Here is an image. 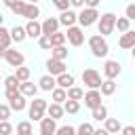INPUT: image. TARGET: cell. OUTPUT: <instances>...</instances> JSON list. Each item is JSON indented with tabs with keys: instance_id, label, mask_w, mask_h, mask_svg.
<instances>
[{
	"instance_id": "1",
	"label": "cell",
	"mask_w": 135,
	"mask_h": 135,
	"mask_svg": "<svg viewBox=\"0 0 135 135\" xmlns=\"http://www.w3.org/2000/svg\"><path fill=\"white\" fill-rule=\"evenodd\" d=\"M89 49H91V53H93L95 57H99V59L110 53V46H108V42H105V36H101V34H95V36L89 38Z\"/></svg>"
},
{
	"instance_id": "2",
	"label": "cell",
	"mask_w": 135,
	"mask_h": 135,
	"mask_svg": "<svg viewBox=\"0 0 135 135\" xmlns=\"http://www.w3.org/2000/svg\"><path fill=\"white\" fill-rule=\"evenodd\" d=\"M97 19H99L97 8H86V6H82V11L76 13V21L80 23V27H91Z\"/></svg>"
},
{
	"instance_id": "3",
	"label": "cell",
	"mask_w": 135,
	"mask_h": 135,
	"mask_svg": "<svg viewBox=\"0 0 135 135\" xmlns=\"http://www.w3.org/2000/svg\"><path fill=\"white\" fill-rule=\"evenodd\" d=\"M114 21H116V15L114 13H105V15H99L97 19V30L101 36H110L114 32Z\"/></svg>"
},
{
	"instance_id": "4",
	"label": "cell",
	"mask_w": 135,
	"mask_h": 135,
	"mask_svg": "<svg viewBox=\"0 0 135 135\" xmlns=\"http://www.w3.org/2000/svg\"><path fill=\"white\" fill-rule=\"evenodd\" d=\"M46 99H40V97H34V101L30 103V120H34V122H38L42 116H44V112H46Z\"/></svg>"
},
{
	"instance_id": "5",
	"label": "cell",
	"mask_w": 135,
	"mask_h": 135,
	"mask_svg": "<svg viewBox=\"0 0 135 135\" xmlns=\"http://www.w3.org/2000/svg\"><path fill=\"white\" fill-rule=\"evenodd\" d=\"M82 84H86L89 89H99L101 84V74L95 70V68H86L82 72Z\"/></svg>"
},
{
	"instance_id": "6",
	"label": "cell",
	"mask_w": 135,
	"mask_h": 135,
	"mask_svg": "<svg viewBox=\"0 0 135 135\" xmlns=\"http://www.w3.org/2000/svg\"><path fill=\"white\" fill-rule=\"evenodd\" d=\"M65 40H68L72 46H80V44L84 42V32H82V27H78V25H70L68 32H65Z\"/></svg>"
},
{
	"instance_id": "7",
	"label": "cell",
	"mask_w": 135,
	"mask_h": 135,
	"mask_svg": "<svg viewBox=\"0 0 135 135\" xmlns=\"http://www.w3.org/2000/svg\"><path fill=\"white\" fill-rule=\"evenodd\" d=\"M4 59H6V63H8L11 68H19V65H23V61H25L23 53H19L17 49H11V46L4 51Z\"/></svg>"
},
{
	"instance_id": "8",
	"label": "cell",
	"mask_w": 135,
	"mask_h": 135,
	"mask_svg": "<svg viewBox=\"0 0 135 135\" xmlns=\"http://www.w3.org/2000/svg\"><path fill=\"white\" fill-rule=\"evenodd\" d=\"M101 93H99V89H89L84 95H82V99H84V105L89 108V110H93V108H97V105H101Z\"/></svg>"
},
{
	"instance_id": "9",
	"label": "cell",
	"mask_w": 135,
	"mask_h": 135,
	"mask_svg": "<svg viewBox=\"0 0 135 135\" xmlns=\"http://www.w3.org/2000/svg\"><path fill=\"white\" fill-rule=\"evenodd\" d=\"M118 74H120V63L114 61V59H108L103 63V76L110 78V80H114V78H118Z\"/></svg>"
},
{
	"instance_id": "10",
	"label": "cell",
	"mask_w": 135,
	"mask_h": 135,
	"mask_svg": "<svg viewBox=\"0 0 135 135\" xmlns=\"http://www.w3.org/2000/svg\"><path fill=\"white\" fill-rule=\"evenodd\" d=\"M40 122V135H55V131H57V120H53V118H40L38 120Z\"/></svg>"
},
{
	"instance_id": "11",
	"label": "cell",
	"mask_w": 135,
	"mask_h": 135,
	"mask_svg": "<svg viewBox=\"0 0 135 135\" xmlns=\"http://www.w3.org/2000/svg\"><path fill=\"white\" fill-rule=\"evenodd\" d=\"M23 30H25V36L27 38H38V36H42V30H40V23L36 21V19H30L25 25H23Z\"/></svg>"
},
{
	"instance_id": "12",
	"label": "cell",
	"mask_w": 135,
	"mask_h": 135,
	"mask_svg": "<svg viewBox=\"0 0 135 135\" xmlns=\"http://www.w3.org/2000/svg\"><path fill=\"white\" fill-rule=\"evenodd\" d=\"M57 21H59V25H65V27L76 25V13H74L72 8H65V11H61V15L57 17Z\"/></svg>"
},
{
	"instance_id": "13",
	"label": "cell",
	"mask_w": 135,
	"mask_h": 135,
	"mask_svg": "<svg viewBox=\"0 0 135 135\" xmlns=\"http://www.w3.org/2000/svg\"><path fill=\"white\" fill-rule=\"evenodd\" d=\"M40 30H42L44 36H51L53 32H57V30H59V21H57V17H49V19H44V21L40 23Z\"/></svg>"
},
{
	"instance_id": "14",
	"label": "cell",
	"mask_w": 135,
	"mask_h": 135,
	"mask_svg": "<svg viewBox=\"0 0 135 135\" xmlns=\"http://www.w3.org/2000/svg\"><path fill=\"white\" fill-rule=\"evenodd\" d=\"M118 46L124 49V51L133 49V46H135V32H131V30L122 32V36H120V40H118Z\"/></svg>"
},
{
	"instance_id": "15",
	"label": "cell",
	"mask_w": 135,
	"mask_h": 135,
	"mask_svg": "<svg viewBox=\"0 0 135 135\" xmlns=\"http://www.w3.org/2000/svg\"><path fill=\"white\" fill-rule=\"evenodd\" d=\"M46 70H49L51 76H59L61 72H65V63H63L61 59H53V57H51V59L46 61Z\"/></svg>"
},
{
	"instance_id": "16",
	"label": "cell",
	"mask_w": 135,
	"mask_h": 135,
	"mask_svg": "<svg viewBox=\"0 0 135 135\" xmlns=\"http://www.w3.org/2000/svg\"><path fill=\"white\" fill-rule=\"evenodd\" d=\"M19 93H21L23 97H36V93H38V84L30 82V80H23V82H19Z\"/></svg>"
},
{
	"instance_id": "17",
	"label": "cell",
	"mask_w": 135,
	"mask_h": 135,
	"mask_svg": "<svg viewBox=\"0 0 135 135\" xmlns=\"http://www.w3.org/2000/svg\"><path fill=\"white\" fill-rule=\"evenodd\" d=\"M55 86H57V82H55V76H51V74H44V76L38 80V89H42V91H46V93H51Z\"/></svg>"
},
{
	"instance_id": "18",
	"label": "cell",
	"mask_w": 135,
	"mask_h": 135,
	"mask_svg": "<svg viewBox=\"0 0 135 135\" xmlns=\"http://www.w3.org/2000/svg\"><path fill=\"white\" fill-rule=\"evenodd\" d=\"M46 114H49V118H53V120H59V118H63V105L61 103H51V105H46Z\"/></svg>"
},
{
	"instance_id": "19",
	"label": "cell",
	"mask_w": 135,
	"mask_h": 135,
	"mask_svg": "<svg viewBox=\"0 0 135 135\" xmlns=\"http://www.w3.org/2000/svg\"><path fill=\"white\" fill-rule=\"evenodd\" d=\"M55 82H57V86H61V89H70V86L74 84V76L68 74V72H61L59 76H55Z\"/></svg>"
},
{
	"instance_id": "20",
	"label": "cell",
	"mask_w": 135,
	"mask_h": 135,
	"mask_svg": "<svg viewBox=\"0 0 135 135\" xmlns=\"http://www.w3.org/2000/svg\"><path fill=\"white\" fill-rule=\"evenodd\" d=\"M99 93H101V95H105V97L114 95V93H116V82H114V80H110V78L101 80V84H99Z\"/></svg>"
},
{
	"instance_id": "21",
	"label": "cell",
	"mask_w": 135,
	"mask_h": 135,
	"mask_svg": "<svg viewBox=\"0 0 135 135\" xmlns=\"http://www.w3.org/2000/svg\"><path fill=\"white\" fill-rule=\"evenodd\" d=\"M8 34H11V42H17V44H21L27 36H25V30L21 27V25H15L13 30H8Z\"/></svg>"
},
{
	"instance_id": "22",
	"label": "cell",
	"mask_w": 135,
	"mask_h": 135,
	"mask_svg": "<svg viewBox=\"0 0 135 135\" xmlns=\"http://www.w3.org/2000/svg\"><path fill=\"white\" fill-rule=\"evenodd\" d=\"M82 95H84V91L80 89V86H70V89H65V99H74V101H80L82 99Z\"/></svg>"
},
{
	"instance_id": "23",
	"label": "cell",
	"mask_w": 135,
	"mask_h": 135,
	"mask_svg": "<svg viewBox=\"0 0 135 135\" xmlns=\"http://www.w3.org/2000/svg\"><path fill=\"white\" fill-rule=\"evenodd\" d=\"M40 15V8H38V4H32V2H27L25 4V11H23V17L30 21V19H36Z\"/></svg>"
},
{
	"instance_id": "24",
	"label": "cell",
	"mask_w": 135,
	"mask_h": 135,
	"mask_svg": "<svg viewBox=\"0 0 135 135\" xmlns=\"http://www.w3.org/2000/svg\"><path fill=\"white\" fill-rule=\"evenodd\" d=\"M51 57H53V59H61V61H65V59H68V49H65L63 44H59V46H51Z\"/></svg>"
},
{
	"instance_id": "25",
	"label": "cell",
	"mask_w": 135,
	"mask_h": 135,
	"mask_svg": "<svg viewBox=\"0 0 135 135\" xmlns=\"http://www.w3.org/2000/svg\"><path fill=\"white\" fill-rule=\"evenodd\" d=\"M63 112H65V114H78V112H80V101L65 99V101H63Z\"/></svg>"
},
{
	"instance_id": "26",
	"label": "cell",
	"mask_w": 135,
	"mask_h": 135,
	"mask_svg": "<svg viewBox=\"0 0 135 135\" xmlns=\"http://www.w3.org/2000/svg\"><path fill=\"white\" fill-rule=\"evenodd\" d=\"M103 122H105V127H103V129H105L108 133H118V131L122 129V124H120V120H118V118H105Z\"/></svg>"
},
{
	"instance_id": "27",
	"label": "cell",
	"mask_w": 135,
	"mask_h": 135,
	"mask_svg": "<svg viewBox=\"0 0 135 135\" xmlns=\"http://www.w3.org/2000/svg\"><path fill=\"white\" fill-rule=\"evenodd\" d=\"M8 108L11 110H15V112H21V110H25V97L19 93L15 99H11V103H8Z\"/></svg>"
},
{
	"instance_id": "28",
	"label": "cell",
	"mask_w": 135,
	"mask_h": 135,
	"mask_svg": "<svg viewBox=\"0 0 135 135\" xmlns=\"http://www.w3.org/2000/svg\"><path fill=\"white\" fill-rule=\"evenodd\" d=\"M91 112H93V114H91V116H93V120H99V122H101V120H105V118H108V108H105L103 103H101V105H97V108H93Z\"/></svg>"
},
{
	"instance_id": "29",
	"label": "cell",
	"mask_w": 135,
	"mask_h": 135,
	"mask_svg": "<svg viewBox=\"0 0 135 135\" xmlns=\"http://www.w3.org/2000/svg\"><path fill=\"white\" fill-rule=\"evenodd\" d=\"M17 135H34V133H32V122H30V120L17 122Z\"/></svg>"
},
{
	"instance_id": "30",
	"label": "cell",
	"mask_w": 135,
	"mask_h": 135,
	"mask_svg": "<svg viewBox=\"0 0 135 135\" xmlns=\"http://www.w3.org/2000/svg\"><path fill=\"white\" fill-rule=\"evenodd\" d=\"M49 40H51V46H59V44L65 42V34L57 30V32H53V34L49 36Z\"/></svg>"
},
{
	"instance_id": "31",
	"label": "cell",
	"mask_w": 135,
	"mask_h": 135,
	"mask_svg": "<svg viewBox=\"0 0 135 135\" xmlns=\"http://www.w3.org/2000/svg\"><path fill=\"white\" fill-rule=\"evenodd\" d=\"M30 74H32V70H30V68H25V65H19V68L15 70V76H17V80H19V82L30 80Z\"/></svg>"
},
{
	"instance_id": "32",
	"label": "cell",
	"mask_w": 135,
	"mask_h": 135,
	"mask_svg": "<svg viewBox=\"0 0 135 135\" xmlns=\"http://www.w3.org/2000/svg\"><path fill=\"white\" fill-rule=\"evenodd\" d=\"M51 97H53V101H55V103H63V101H65V89L55 86V89L51 91Z\"/></svg>"
},
{
	"instance_id": "33",
	"label": "cell",
	"mask_w": 135,
	"mask_h": 135,
	"mask_svg": "<svg viewBox=\"0 0 135 135\" xmlns=\"http://www.w3.org/2000/svg\"><path fill=\"white\" fill-rule=\"evenodd\" d=\"M0 46H4V49L11 46V34L4 25H0Z\"/></svg>"
},
{
	"instance_id": "34",
	"label": "cell",
	"mask_w": 135,
	"mask_h": 135,
	"mask_svg": "<svg viewBox=\"0 0 135 135\" xmlns=\"http://www.w3.org/2000/svg\"><path fill=\"white\" fill-rule=\"evenodd\" d=\"M25 4H27V2H23V0H15V2H13V4L8 6V8H11V11L15 13V15H19V17H23V11H25Z\"/></svg>"
},
{
	"instance_id": "35",
	"label": "cell",
	"mask_w": 135,
	"mask_h": 135,
	"mask_svg": "<svg viewBox=\"0 0 135 135\" xmlns=\"http://www.w3.org/2000/svg\"><path fill=\"white\" fill-rule=\"evenodd\" d=\"M129 25H131V21L127 17H116V21H114V27H118V32H127Z\"/></svg>"
},
{
	"instance_id": "36",
	"label": "cell",
	"mask_w": 135,
	"mask_h": 135,
	"mask_svg": "<svg viewBox=\"0 0 135 135\" xmlns=\"http://www.w3.org/2000/svg\"><path fill=\"white\" fill-rule=\"evenodd\" d=\"M74 135H93V124H91V122H82V124L76 129Z\"/></svg>"
},
{
	"instance_id": "37",
	"label": "cell",
	"mask_w": 135,
	"mask_h": 135,
	"mask_svg": "<svg viewBox=\"0 0 135 135\" xmlns=\"http://www.w3.org/2000/svg\"><path fill=\"white\" fill-rule=\"evenodd\" d=\"M4 86H6V89H19L17 76H15V74H13V76H6V78H4Z\"/></svg>"
},
{
	"instance_id": "38",
	"label": "cell",
	"mask_w": 135,
	"mask_h": 135,
	"mask_svg": "<svg viewBox=\"0 0 135 135\" xmlns=\"http://www.w3.org/2000/svg\"><path fill=\"white\" fill-rule=\"evenodd\" d=\"M74 133H76V129H74V127H70V124L57 127V131H55V135H74Z\"/></svg>"
},
{
	"instance_id": "39",
	"label": "cell",
	"mask_w": 135,
	"mask_h": 135,
	"mask_svg": "<svg viewBox=\"0 0 135 135\" xmlns=\"http://www.w3.org/2000/svg\"><path fill=\"white\" fill-rule=\"evenodd\" d=\"M13 133V124L8 120H0V135H11Z\"/></svg>"
},
{
	"instance_id": "40",
	"label": "cell",
	"mask_w": 135,
	"mask_h": 135,
	"mask_svg": "<svg viewBox=\"0 0 135 135\" xmlns=\"http://www.w3.org/2000/svg\"><path fill=\"white\" fill-rule=\"evenodd\" d=\"M11 112H13V110H11L6 103H0V120H8V118H11Z\"/></svg>"
},
{
	"instance_id": "41",
	"label": "cell",
	"mask_w": 135,
	"mask_h": 135,
	"mask_svg": "<svg viewBox=\"0 0 135 135\" xmlns=\"http://www.w3.org/2000/svg\"><path fill=\"white\" fill-rule=\"evenodd\" d=\"M36 40H38V46H40V49H51V40H49V36L42 34V36H38Z\"/></svg>"
},
{
	"instance_id": "42",
	"label": "cell",
	"mask_w": 135,
	"mask_h": 135,
	"mask_svg": "<svg viewBox=\"0 0 135 135\" xmlns=\"http://www.w3.org/2000/svg\"><path fill=\"white\" fill-rule=\"evenodd\" d=\"M53 6L59 11H65V8H70V0H53Z\"/></svg>"
},
{
	"instance_id": "43",
	"label": "cell",
	"mask_w": 135,
	"mask_h": 135,
	"mask_svg": "<svg viewBox=\"0 0 135 135\" xmlns=\"http://www.w3.org/2000/svg\"><path fill=\"white\" fill-rule=\"evenodd\" d=\"M127 19H129V21L135 19V4H129V6H127Z\"/></svg>"
},
{
	"instance_id": "44",
	"label": "cell",
	"mask_w": 135,
	"mask_h": 135,
	"mask_svg": "<svg viewBox=\"0 0 135 135\" xmlns=\"http://www.w3.org/2000/svg\"><path fill=\"white\" fill-rule=\"evenodd\" d=\"M4 95H6V99L11 101V99H15V97L19 95V89H6V93H4Z\"/></svg>"
},
{
	"instance_id": "45",
	"label": "cell",
	"mask_w": 135,
	"mask_h": 135,
	"mask_svg": "<svg viewBox=\"0 0 135 135\" xmlns=\"http://www.w3.org/2000/svg\"><path fill=\"white\" fill-rule=\"evenodd\" d=\"M120 133H122V135H135V127H131V124H129V127H122Z\"/></svg>"
},
{
	"instance_id": "46",
	"label": "cell",
	"mask_w": 135,
	"mask_h": 135,
	"mask_svg": "<svg viewBox=\"0 0 135 135\" xmlns=\"http://www.w3.org/2000/svg\"><path fill=\"white\" fill-rule=\"evenodd\" d=\"M99 2H101V0H84V6H86V8H97Z\"/></svg>"
},
{
	"instance_id": "47",
	"label": "cell",
	"mask_w": 135,
	"mask_h": 135,
	"mask_svg": "<svg viewBox=\"0 0 135 135\" xmlns=\"http://www.w3.org/2000/svg\"><path fill=\"white\" fill-rule=\"evenodd\" d=\"M70 6H74V8H82V6H84V0H70Z\"/></svg>"
},
{
	"instance_id": "48",
	"label": "cell",
	"mask_w": 135,
	"mask_h": 135,
	"mask_svg": "<svg viewBox=\"0 0 135 135\" xmlns=\"http://www.w3.org/2000/svg\"><path fill=\"white\" fill-rule=\"evenodd\" d=\"M93 135H110L105 129H93Z\"/></svg>"
},
{
	"instance_id": "49",
	"label": "cell",
	"mask_w": 135,
	"mask_h": 135,
	"mask_svg": "<svg viewBox=\"0 0 135 135\" xmlns=\"http://www.w3.org/2000/svg\"><path fill=\"white\" fill-rule=\"evenodd\" d=\"M4 51H6V49H4V46H0V59H4Z\"/></svg>"
},
{
	"instance_id": "50",
	"label": "cell",
	"mask_w": 135,
	"mask_h": 135,
	"mask_svg": "<svg viewBox=\"0 0 135 135\" xmlns=\"http://www.w3.org/2000/svg\"><path fill=\"white\" fill-rule=\"evenodd\" d=\"M13 2H15V0H4V4H6V6H11Z\"/></svg>"
},
{
	"instance_id": "51",
	"label": "cell",
	"mask_w": 135,
	"mask_h": 135,
	"mask_svg": "<svg viewBox=\"0 0 135 135\" xmlns=\"http://www.w3.org/2000/svg\"><path fill=\"white\" fill-rule=\"evenodd\" d=\"M2 23H4V15L0 13V25H2Z\"/></svg>"
},
{
	"instance_id": "52",
	"label": "cell",
	"mask_w": 135,
	"mask_h": 135,
	"mask_svg": "<svg viewBox=\"0 0 135 135\" xmlns=\"http://www.w3.org/2000/svg\"><path fill=\"white\" fill-rule=\"evenodd\" d=\"M30 2H32V4H38V0H30Z\"/></svg>"
}]
</instances>
